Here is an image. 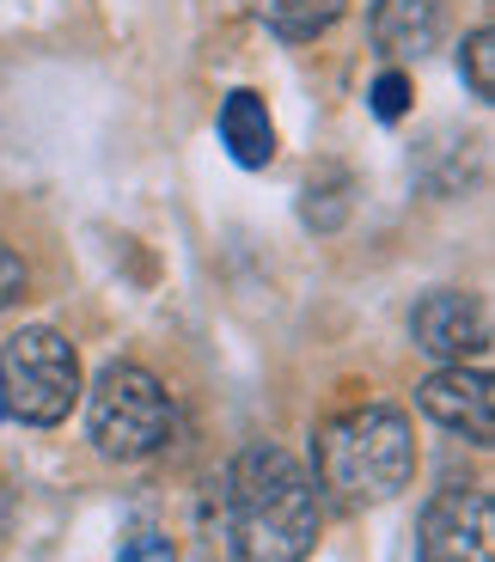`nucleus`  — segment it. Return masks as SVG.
I'll return each mask as SVG.
<instances>
[{
	"mask_svg": "<svg viewBox=\"0 0 495 562\" xmlns=\"http://www.w3.org/2000/svg\"><path fill=\"white\" fill-rule=\"evenodd\" d=\"M251 7H257V19L288 43L318 37V31H330L342 13H349V0H251Z\"/></svg>",
	"mask_w": 495,
	"mask_h": 562,
	"instance_id": "obj_10",
	"label": "nucleus"
},
{
	"mask_svg": "<svg viewBox=\"0 0 495 562\" xmlns=\"http://www.w3.org/2000/svg\"><path fill=\"white\" fill-rule=\"evenodd\" d=\"M221 140H227V154L239 159L245 171L269 166L275 159V123H269V104L257 92H227L221 104Z\"/></svg>",
	"mask_w": 495,
	"mask_h": 562,
	"instance_id": "obj_9",
	"label": "nucleus"
},
{
	"mask_svg": "<svg viewBox=\"0 0 495 562\" xmlns=\"http://www.w3.org/2000/svg\"><path fill=\"white\" fill-rule=\"evenodd\" d=\"M0 520H7V471H0Z\"/></svg>",
	"mask_w": 495,
	"mask_h": 562,
	"instance_id": "obj_15",
	"label": "nucleus"
},
{
	"mask_svg": "<svg viewBox=\"0 0 495 562\" xmlns=\"http://www.w3.org/2000/svg\"><path fill=\"white\" fill-rule=\"evenodd\" d=\"M0 422H7V397H0Z\"/></svg>",
	"mask_w": 495,
	"mask_h": 562,
	"instance_id": "obj_16",
	"label": "nucleus"
},
{
	"mask_svg": "<svg viewBox=\"0 0 495 562\" xmlns=\"http://www.w3.org/2000/svg\"><path fill=\"white\" fill-rule=\"evenodd\" d=\"M423 562H495V502L490 490H440L423 507Z\"/></svg>",
	"mask_w": 495,
	"mask_h": 562,
	"instance_id": "obj_5",
	"label": "nucleus"
},
{
	"mask_svg": "<svg viewBox=\"0 0 495 562\" xmlns=\"http://www.w3.org/2000/svg\"><path fill=\"white\" fill-rule=\"evenodd\" d=\"M368 31L392 61H423L447 37V0H373Z\"/></svg>",
	"mask_w": 495,
	"mask_h": 562,
	"instance_id": "obj_8",
	"label": "nucleus"
},
{
	"mask_svg": "<svg viewBox=\"0 0 495 562\" xmlns=\"http://www.w3.org/2000/svg\"><path fill=\"white\" fill-rule=\"evenodd\" d=\"M318 490L342 507H380L410 490L416 477V440L410 416L392 404H368L318 428Z\"/></svg>",
	"mask_w": 495,
	"mask_h": 562,
	"instance_id": "obj_2",
	"label": "nucleus"
},
{
	"mask_svg": "<svg viewBox=\"0 0 495 562\" xmlns=\"http://www.w3.org/2000/svg\"><path fill=\"white\" fill-rule=\"evenodd\" d=\"M116 562H178V550H171V538H159V532H128L123 550H116Z\"/></svg>",
	"mask_w": 495,
	"mask_h": 562,
	"instance_id": "obj_13",
	"label": "nucleus"
},
{
	"mask_svg": "<svg viewBox=\"0 0 495 562\" xmlns=\"http://www.w3.org/2000/svg\"><path fill=\"white\" fill-rule=\"evenodd\" d=\"M416 404H423L428 422L465 435L471 447H490V440H495V385H490V373H483L477 361L428 373L423 392H416Z\"/></svg>",
	"mask_w": 495,
	"mask_h": 562,
	"instance_id": "obj_7",
	"label": "nucleus"
},
{
	"mask_svg": "<svg viewBox=\"0 0 495 562\" xmlns=\"http://www.w3.org/2000/svg\"><path fill=\"white\" fill-rule=\"evenodd\" d=\"M233 562H306L318 544V483L275 440H251L227 471Z\"/></svg>",
	"mask_w": 495,
	"mask_h": 562,
	"instance_id": "obj_1",
	"label": "nucleus"
},
{
	"mask_svg": "<svg viewBox=\"0 0 495 562\" xmlns=\"http://www.w3.org/2000/svg\"><path fill=\"white\" fill-rule=\"evenodd\" d=\"M416 349L435 355L440 367H471L490 355V312L477 306V294H428L423 306L410 312Z\"/></svg>",
	"mask_w": 495,
	"mask_h": 562,
	"instance_id": "obj_6",
	"label": "nucleus"
},
{
	"mask_svg": "<svg viewBox=\"0 0 495 562\" xmlns=\"http://www.w3.org/2000/svg\"><path fill=\"white\" fill-rule=\"evenodd\" d=\"M0 397H7V422H31V428H56L74 416L80 397V355L61 330L31 324L0 349Z\"/></svg>",
	"mask_w": 495,
	"mask_h": 562,
	"instance_id": "obj_4",
	"label": "nucleus"
},
{
	"mask_svg": "<svg viewBox=\"0 0 495 562\" xmlns=\"http://www.w3.org/2000/svg\"><path fill=\"white\" fill-rule=\"evenodd\" d=\"M86 428H92V447L116 464H142L178 435V409L171 392L135 361H111L92 385V404H86Z\"/></svg>",
	"mask_w": 495,
	"mask_h": 562,
	"instance_id": "obj_3",
	"label": "nucleus"
},
{
	"mask_svg": "<svg viewBox=\"0 0 495 562\" xmlns=\"http://www.w3.org/2000/svg\"><path fill=\"white\" fill-rule=\"evenodd\" d=\"M25 288H31L25 263H19V251H13V245L0 239V312H7V306H19V300H25Z\"/></svg>",
	"mask_w": 495,
	"mask_h": 562,
	"instance_id": "obj_14",
	"label": "nucleus"
},
{
	"mask_svg": "<svg viewBox=\"0 0 495 562\" xmlns=\"http://www.w3.org/2000/svg\"><path fill=\"white\" fill-rule=\"evenodd\" d=\"M459 74H465L471 99H483V104L495 99V31L490 25H477L465 37V49H459Z\"/></svg>",
	"mask_w": 495,
	"mask_h": 562,
	"instance_id": "obj_11",
	"label": "nucleus"
},
{
	"mask_svg": "<svg viewBox=\"0 0 495 562\" xmlns=\"http://www.w3.org/2000/svg\"><path fill=\"white\" fill-rule=\"evenodd\" d=\"M404 111H410V74L385 68L380 80H373V116H380V123H397Z\"/></svg>",
	"mask_w": 495,
	"mask_h": 562,
	"instance_id": "obj_12",
	"label": "nucleus"
}]
</instances>
